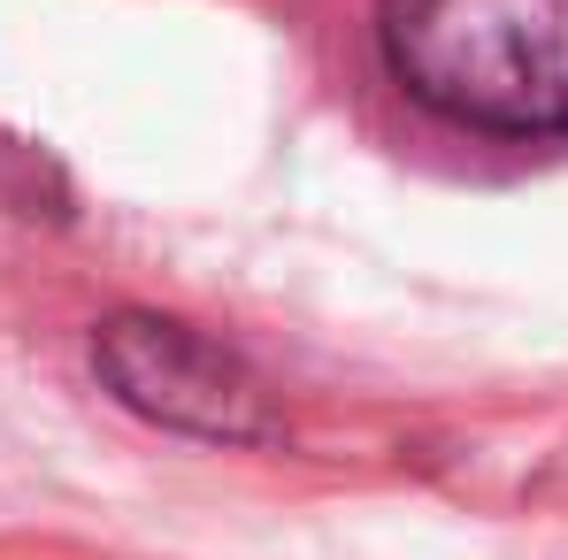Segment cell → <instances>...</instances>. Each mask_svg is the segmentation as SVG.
<instances>
[{"label": "cell", "instance_id": "7a4b0ae2", "mask_svg": "<svg viewBox=\"0 0 568 560\" xmlns=\"http://www.w3.org/2000/svg\"><path fill=\"white\" fill-rule=\"evenodd\" d=\"M93 369L131 415H146L178 438H207V446H277L284 438L270 376L178 315H154V307L108 315L93 330Z\"/></svg>", "mask_w": 568, "mask_h": 560}, {"label": "cell", "instance_id": "6da1fadb", "mask_svg": "<svg viewBox=\"0 0 568 560\" xmlns=\"http://www.w3.org/2000/svg\"><path fill=\"white\" fill-rule=\"evenodd\" d=\"M384 62L446 123L491 139L568 131V0H392Z\"/></svg>", "mask_w": 568, "mask_h": 560}]
</instances>
